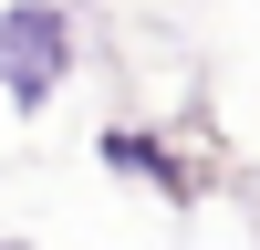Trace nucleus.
Returning a JSON list of instances; mask_svg holds the SVG:
<instances>
[{"label":"nucleus","instance_id":"nucleus-1","mask_svg":"<svg viewBox=\"0 0 260 250\" xmlns=\"http://www.w3.org/2000/svg\"><path fill=\"white\" fill-rule=\"evenodd\" d=\"M73 73H83V11L0 0V94H11V115H42Z\"/></svg>","mask_w":260,"mask_h":250},{"label":"nucleus","instance_id":"nucleus-2","mask_svg":"<svg viewBox=\"0 0 260 250\" xmlns=\"http://www.w3.org/2000/svg\"><path fill=\"white\" fill-rule=\"evenodd\" d=\"M94 157L115 167V177H136V188H146L156 208H177V219H187V208L208 198V167L187 157V146L167 136V125H136V115H125V125H104V136H94Z\"/></svg>","mask_w":260,"mask_h":250},{"label":"nucleus","instance_id":"nucleus-3","mask_svg":"<svg viewBox=\"0 0 260 250\" xmlns=\"http://www.w3.org/2000/svg\"><path fill=\"white\" fill-rule=\"evenodd\" d=\"M0 250H31V240H21V229H11V240H0Z\"/></svg>","mask_w":260,"mask_h":250},{"label":"nucleus","instance_id":"nucleus-4","mask_svg":"<svg viewBox=\"0 0 260 250\" xmlns=\"http://www.w3.org/2000/svg\"><path fill=\"white\" fill-rule=\"evenodd\" d=\"M62 11H94V0H62Z\"/></svg>","mask_w":260,"mask_h":250}]
</instances>
